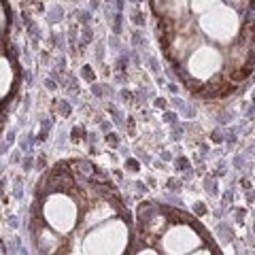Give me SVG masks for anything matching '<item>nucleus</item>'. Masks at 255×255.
<instances>
[{
  "label": "nucleus",
  "instance_id": "5",
  "mask_svg": "<svg viewBox=\"0 0 255 255\" xmlns=\"http://www.w3.org/2000/svg\"><path fill=\"white\" fill-rule=\"evenodd\" d=\"M223 66H226V60H223L221 51L213 45H198L194 51L187 55L185 60V68L187 75L191 79H196V83H209L213 77H217Z\"/></svg>",
  "mask_w": 255,
  "mask_h": 255
},
{
  "label": "nucleus",
  "instance_id": "4",
  "mask_svg": "<svg viewBox=\"0 0 255 255\" xmlns=\"http://www.w3.org/2000/svg\"><path fill=\"white\" fill-rule=\"evenodd\" d=\"M200 232L189 223H166L159 234V251L164 253H204Z\"/></svg>",
  "mask_w": 255,
  "mask_h": 255
},
{
  "label": "nucleus",
  "instance_id": "3",
  "mask_svg": "<svg viewBox=\"0 0 255 255\" xmlns=\"http://www.w3.org/2000/svg\"><path fill=\"white\" fill-rule=\"evenodd\" d=\"M41 215L47 226L60 236H68L81 221V213H79L77 202L68 194H62V191H51L45 198Z\"/></svg>",
  "mask_w": 255,
  "mask_h": 255
},
{
  "label": "nucleus",
  "instance_id": "8",
  "mask_svg": "<svg viewBox=\"0 0 255 255\" xmlns=\"http://www.w3.org/2000/svg\"><path fill=\"white\" fill-rule=\"evenodd\" d=\"M4 28H6V11H4L2 2H0V34L4 32Z\"/></svg>",
  "mask_w": 255,
  "mask_h": 255
},
{
  "label": "nucleus",
  "instance_id": "1",
  "mask_svg": "<svg viewBox=\"0 0 255 255\" xmlns=\"http://www.w3.org/2000/svg\"><path fill=\"white\" fill-rule=\"evenodd\" d=\"M130 241V230L122 219H107L87 230L79 243L81 253H124Z\"/></svg>",
  "mask_w": 255,
  "mask_h": 255
},
{
  "label": "nucleus",
  "instance_id": "7",
  "mask_svg": "<svg viewBox=\"0 0 255 255\" xmlns=\"http://www.w3.org/2000/svg\"><path fill=\"white\" fill-rule=\"evenodd\" d=\"M217 4H219V0H189V9L196 15H202L206 11H211L213 6H217Z\"/></svg>",
  "mask_w": 255,
  "mask_h": 255
},
{
  "label": "nucleus",
  "instance_id": "2",
  "mask_svg": "<svg viewBox=\"0 0 255 255\" xmlns=\"http://www.w3.org/2000/svg\"><path fill=\"white\" fill-rule=\"evenodd\" d=\"M202 34L219 45H230L241 32V13L232 6L217 4L211 11H206L198 19Z\"/></svg>",
  "mask_w": 255,
  "mask_h": 255
},
{
  "label": "nucleus",
  "instance_id": "6",
  "mask_svg": "<svg viewBox=\"0 0 255 255\" xmlns=\"http://www.w3.org/2000/svg\"><path fill=\"white\" fill-rule=\"evenodd\" d=\"M13 85V66L11 62L0 55V96H6Z\"/></svg>",
  "mask_w": 255,
  "mask_h": 255
}]
</instances>
